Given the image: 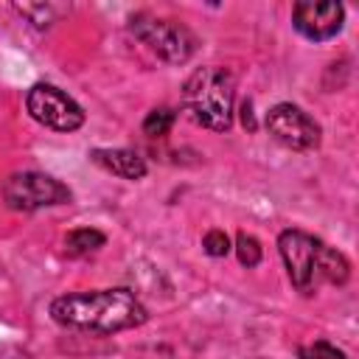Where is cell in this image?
<instances>
[{"instance_id":"obj_1","label":"cell","mask_w":359,"mask_h":359,"mask_svg":"<svg viewBox=\"0 0 359 359\" xmlns=\"http://www.w3.org/2000/svg\"><path fill=\"white\" fill-rule=\"evenodd\" d=\"M50 317L65 328L115 334V331L143 325L149 314L129 289L118 286V289L62 294L50 303Z\"/></svg>"},{"instance_id":"obj_2","label":"cell","mask_w":359,"mask_h":359,"mask_svg":"<svg viewBox=\"0 0 359 359\" xmlns=\"http://www.w3.org/2000/svg\"><path fill=\"white\" fill-rule=\"evenodd\" d=\"M278 250L286 264L289 280L300 292H314L323 280L325 283H345L351 275V264L342 252L323 244L311 233L303 230H283L278 236Z\"/></svg>"},{"instance_id":"obj_3","label":"cell","mask_w":359,"mask_h":359,"mask_svg":"<svg viewBox=\"0 0 359 359\" xmlns=\"http://www.w3.org/2000/svg\"><path fill=\"white\" fill-rule=\"evenodd\" d=\"M233 76L213 65L194 70L182 87V107L191 121L213 132H227L233 126Z\"/></svg>"},{"instance_id":"obj_4","label":"cell","mask_w":359,"mask_h":359,"mask_svg":"<svg viewBox=\"0 0 359 359\" xmlns=\"http://www.w3.org/2000/svg\"><path fill=\"white\" fill-rule=\"evenodd\" d=\"M129 28L149 50H154L168 65H185L196 50V36L185 25H180L174 20L137 14V17H132Z\"/></svg>"},{"instance_id":"obj_5","label":"cell","mask_w":359,"mask_h":359,"mask_svg":"<svg viewBox=\"0 0 359 359\" xmlns=\"http://www.w3.org/2000/svg\"><path fill=\"white\" fill-rule=\"evenodd\" d=\"M3 202L11 210H39L70 202V188L42 171H14L3 180Z\"/></svg>"},{"instance_id":"obj_6","label":"cell","mask_w":359,"mask_h":359,"mask_svg":"<svg viewBox=\"0 0 359 359\" xmlns=\"http://www.w3.org/2000/svg\"><path fill=\"white\" fill-rule=\"evenodd\" d=\"M25 107L36 123L56 132H76L84 123V109L53 84H34L28 90Z\"/></svg>"},{"instance_id":"obj_7","label":"cell","mask_w":359,"mask_h":359,"mask_svg":"<svg viewBox=\"0 0 359 359\" xmlns=\"http://www.w3.org/2000/svg\"><path fill=\"white\" fill-rule=\"evenodd\" d=\"M269 135L294 151H309L320 146V126L294 104H275L266 112Z\"/></svg>"},{"instance_id":"obj_8","label":"cell","mask_w":359,"mask_h":359,"mask_svg":"<svg viewBox=\"0 0 359 359\" xmlns=\"http://www.w3.org/2000/svg\"><path fill=\"white\" fill-rule=\"evenodd\" d=\"M345 8L339 3H297L292 8V25L311 42H325L342 31Z\"/></svg>"},{"instance_id":"obj_9","label":"cell","mask_w":359,"mask_h":359,"mask_svg":"<svg viewBox=\"0 0 359 359\" xmlns=\"http://www.w3.org/2000/svg\"><path fill=\"white\" fill-rule=\"evenodd\" d=\"M90 160L121 180H143L146 177V160L132 149H93Z\"/></svg>"},{"instance_id":"obj_10","label":"cell","mask_w":359,"mask_h":359,"mask_svg":"<svg viewBox=\"0 0 359 359\" xmlns=\"http://www.w3.org/2000/svg\"><path fill=\"white\" fill-rule=\"evenodd\" d=\"M107 244V236L101 230H93V227H79V230H70L67 238H65V250L70 255H87V252H95Z\"/></svg>"},{"instance_id":"obj_11","label":"cell","mask_w":359,"mask_h":359,"mask_svg":"<svg viewBox=\"0 0 359 359\" xmlns=\"http://www.w3.org/2000/svg\"><path fill=\"white\" fill-rule=\"evenodd\" d=\"M174 121H177V112H174L171 107H157V109H151V112L146 115L143 132H146L149 137H163V135H168V129L174 126Z\"/></svg>"},{"instance_id":"obj_12","label":"cell","mask_w":359,"mask_h":359,"mask_svg":"<svg viewBox=\"0 0 359 359\" xmlns=\"http://www.w3.org/2000/svg\"><path fill=\"white\" fill-rule=\"evenodd\" d=\"M236 255H238L241 266H247V269L258 266V264H261V241H258L255 236H250V233L241 230V233L236 236Z\"/></svg>"},{"instance_id":"obj_13","label":"cell","mask_w":359,"mask_h":359,"mask_svg":"<svg viewBox=\"0 0 359 359\" xmlns=\"http://www.w3.org/2000/svg\"><path fill=\"white\" fill-rule=\"evenodd\" d=\"M297 356L300 359H345V351H339L337 345H331L325 339H317L314 345L297 348Z\"/></svg>"},{"instance_id":"obj_14","label":"cell","mask_w":359,"mask_h":359,"mask_svg":"<svg viewBox=\"0 0 359 359\" xmlns=\"http://www.w3.org/2000/svg\"><path fill=\"white\" fill-rule=\"evenodd\" d=\"M202 247H205V252H208V255L222 258V255H227V252H230V238H227V233H224V230H208V233H205V238H202Z\"/></svg>"},{"instance_id":"obj_15","label":"cell","mask_w":359,"mask_h":359,"mask_svg":"<svg viewBox=\"0 0 359 359\" xmlns=\"http://www.w3.org/2000/svg\"><path fill=\"white\" fill-rule=\"evenodd\" d=\"M241 123H244L250 132L255 129V121H252V104H250V101H244V104H241Z\"/></svg>"}]
</instances>
